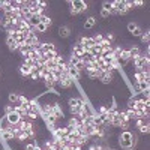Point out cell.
Masks as SVG:
<instances>
[{
  "label": "cell",
  "instance_id": "1",
  "mask_svg": "<svg viewBox=\"0 0 150 150\" xmlns=\"http://www.w3.org/2000/svg\"><path fill=\"white\" fill-rule=\"evenodd\" d=\"M137 144V135L129 132V131H123L120 135H119V146L123 149V150H129L132 147H135Z\"/></svg>",
  "mask_w": 150,
  "mask_h": 150
},
{
  "label": "cell",
  "instance_id": "2",
  "mask_svg": "<svg viewBox=\"0 0 150 150\" xmlns=\"http://www.w3.org/2000/svg\"><path fill=\"white\" fill-rule=\"evenodd\" d=\"M71 9H74V12H75V14H81V12H86L87 11V8H89V6H87V3L86 2H83V0H72V2H71Z\"/></svg>",
  "mask_w": 150,
  "mask_h": 150
},
{
  "label": "cell",
  "instance_id": "3",
  "mask_svg": "<svg viewBox=\"0 0 150 150\" xmlns=\"http://www.w3.org/2000/svg\"><path fill=\"white\" fill-rule=\"evenodd\" d=\"M112 5V9L117 11L119 15H126L128 14V9L125 6V0H114V2H111Z\"/></svg>",
  "mask_w": 150,
  "mask_h": 150
},
{
  "label": "cell",
  "instance_id": "4",
  "mask_svg": "<svg viewBox=\"0 0 150 150\" xmlns=\"http://www.w3.org/2000/svg\"><path fill=\"white\" fill-rule=\"evenodd\" d=\"M134 77H135V84L137 83H143V81H149V72H143L140 69H135V74H134Z\"/></svg>",
  "mask_w": 150,
  "mask_h": 150
},
{
  "label": "cell",
  "instance_id": "5",
  "mask_svg": "<svg viewBox=\"0 0 150 150\" xmlns=\"http://www.w3.org/2000/svg\"><path fill=\"white\" fill-rule=\"evenodd\" d=\"M128 50H129V56H131V60H132V62H134L135 59H138V57L143 54L141 48L137 47V45H134V47H131V48H128Z\"/></svg>",
  "mask_w": 150,
  "mask_h": 150
},
{
  "label": "cell",
  "instance_id": "6",
  "mask_svg": "<svg viewBox=\"0 0 150 150\" xmlns=\"http://www.w3.org/2000/svg\"><path fill=\"white\" fill-rule=\"evenodd\" d=\"M5 117H6V122H8L9 125H18V122L21 120V117L17 114L15 111H12L11 114H6Z\"/></svg>",
  "mask_w": 150,
  "mask_h": 150
},
{
  "label": "cell",
  "instance_id": "7",
  "mask_svg": "<svg viewBox=\"0 0 150 150\" xmlns=\"http://www.w3.org/2000/svg\"><path fill=\"white\" fill-rule=\"evenodd\" d=\"M57 35L62 38V39H68V38L71 36V30H69L68 26H60L57 29Z\"/></svg>",
  "mask_w": 150,
  "mask_h": 150
},
{
  "label": "cell",
  "instance_id": "8",
  "mask_svg": "<svg viewBox=\"0 0 150 150\" xmlns=\"http://www.w3.org/2000/svg\"><path fill=\"white\" fill-rule=\"evenodd\" d=\"M41 51L42 53H51V51H56V45L53 42H41Z\"/></svg>",
  "mask_w": 150,
  "mask_h": 150
},
{
  "label": "cell",
  "instance_id": "9",
  "mask_svg": "<svg viewBox=\"0 0 150 150\" xmlns=\"http://www.w3.org/2000/svg\"><path fill=\"white\" fill-rule=\"evenodd\" d=\"M68 74H69V77H71L74 81H78V80L81 78V72L75 68V66H71L69 71H68Z\"/></svg>",
  "mask_w": 150,
  "mask_h": 150
},
{
  "label": "cell",
  "instance_id": "10",
  "mask_svg": "<svg viewBox=\"0 0 150 150\" xmlns=\"http://www.w3.org/2000/svg\"><path fill=\"white\" fill-rule=\"evenodd\" d=\"M0 137H2V141H3V143L14 141V135H12L11 129H9V131H0Z\"/></svg>",
  "mask_w": 150,
  "mask_h": 150
},
{
  "label": "cell",
  "instance_id": "11",
  "mask_svg": "<svg viewBox=\"0 0 150 150\" xmlns=\"http://www.w3.org/2000/svg\"><path fill=\"white\" fill-rule=\"evenodd\" d=\"M99 81L102 84H111L112 83V72H102V75L99 77Z\"/></svg>",
  "mask_w": 150,
  "mask_h": 150
},
{
  "label": "cell",
  "instance_id": "12",
  "mask_svg": "<svg viewBox=\"0 0 150 150\" xmlns=\"http://www.w3.org/2000/svg\"><path fill=\"white\" fill-rule=\"evenodd\" d=\"M83 26H84V29H92V27H95L96 26V18L95 17H87L86 20H84V23H83Z\"/></svg>",
  "mask_w": 150,
  "mask_h": 150
},
{
  "label": "cell",
  "instance_id": "13",
  "mask_svg": "<svg viewBox=\"0 0 150 150\" xmlns=\"http://www.w3.org/2000/svg\"><path fill=\"white\" fill-rule=\"evenodd\" d=\"M20 74L23 75V78H26V77H29V75L32 74V68L27 66V65H24V63H21V66H20Z\"/></svg>",
  "mask_w": 150,
  "mask_h": 150
},
{
  "label": "cell",
  "instance_id": "14",
  "mask_svg": "<svg viewBox=\"0 0 150 150\" xmlns=\"http://www.w3.org/2000/svg\"><path fill=\"white\" fill-rule=\"evenodd\" d=\"M44 120H45V125H47V126L56 125V122H57V119H56L54 114H47V116H44Z\"/></svg>",
  "mask_w": 150,
  "mask_h": 150
},
{
  "label": "cell",
  "instance_id": "15",
  "mask_svg": "<svg viewBox=\"0 0 150 150\" xmlns=\"http://www.w3.org/2000/svg\"><path fill=\"white\" fill-rule=\"evenodd\" d=\"M53 114L56 116V119H63V111H62L60 105L59 104H54V108H53Z\"/></svg>",
  "mask_w": 150,
  "mask_h": 150
},
{
  "label": "cell",
  "instance_id": "16",
  "mask_svg": "<svg viewBox=\"0 0 150 150\" xmlns=\"http://www.w3.org/2000/svg\"><path fill=\"white\" fill-rule=\"evenodd\" d=\"M80 122H81V119H78L77 116L74 114V116H72V117L68 120V126H69V128H77Z\"/></svg>",
  "mask_w": 150,
  "mask_h": 150
},
{
  "label": "cell",
  "instance_id": "17",
  "mask_svg": "<svg viewBox=\"0 0 150 150\" xmlns=\"http://www.w3.org/2000/svg\"><path fill=\"white\" fill-rule=\"evenodd\" d=\"M41 23H42V24H45L47 27H50V26L53 24V20H51V17H50V15L44 14V15H41Z\"/></svg>",
  "mask_w": 150,
  "mask_h": 150
},
{
  "label": "cell",
  "instance_id": "18",
  "mask_svg": "<svg viewBox=\"0 0 150 150\" xmlns=\"http://www.w3.org/2000/svg\"><path fill=\"white\" fill-rule=\"evenodd\" d=\"M29 23H30V26L35 29V27L38 26V24L41 23V17H39V15H32V17H30V20H29Z\"/></svg>",
  "mask_w": 150,
  "mask_h": 150
},
{
  "label": "cell",
  "instance_id": "19",
  "mask_svg": "<svg viewBox=\"0 0 150 150\" xmlns=\"http://www.w3.org/2000/svg\"><path fill=\"white\" fill-rule=\"evenodd\" d=\"M30 50H32V48H30L29 45L23 44V45H20V47H18V50H17V51H18V53H20L21 56H24V54H27V53L30 51Z\"/></svg>",
  "mask_w": 150,
  "mask_h": 150
},
{
  "label": "cell",
  "instance_id": "20",
  "mask_svg": "<svg viewBox=\"0 0 150 150\" xmlns=\"http://www.w3.org/2000/svg\"><path fill=\"white\" fill-rule=\"evenodd\" d=\"M68 104H69V110H75L78 107V98H69Z\"/></svg>",
  "mask_w": 150,
  "mask_h": 150
},
{
  "label": "cell",
  "instance_id": "21",
  "mask_svg": "<svg viewBox=\"0 0 150 150\" xmlns=\"http://www.w3.org/2000/svg\"><path fill=\"white\" fill-rule=\"evenodd\" d=\"M150 41V30H144L143 35H141V42L143 44H149Z\"/></svg>",
  "mask_w": 150,
  "mask_h": 150
},
{
  "label": "cell",
  "instance_id": "22",
  "mask_svg": "<svg viewBox=\"0 0 150 150\" xmlns=\"http://www.w3.org/2000/svg\"><path fill=\"white\" fill-rule=\"evenodd\" d=\"M36 146H38V141L36 140H32L30 143H27L26 146H24V150H35Z\"/></svg>",
  "mask_w": 150,
  "mask_h": 150
},
{
  "label": "cell",
  "instance_id": "23",
  "mask_svg": "<svg viewBox=\"0 0 150 150\" xmlns=\"http://www.w3.org/2000/svg\"><path fill=\"white\" fill-rule=\"evenodd\" d=\"M35 30H36V32H39V33H45V32L48 30V27L45 26V24H42V23H39V24H38V26L35 27Z\"/></svg>",
  "mask_w": 150,
  "mask_h": 150
},
{
  "label": "cell",
  "instance_id": "24",
  "mask_svg": "<svg viewBox=\"0 0 150 150\" xmlns=\"http://www.w3.org/2000/svg\"><path fill=\"white\" fill-rule=\"evenodd\" d=\"M78 62H80V60H78L77 57H75L74 54H71V56H69V60H68L69 66H77V63H78Z\"/></svg>",
  "mask_w": 150,
  "mask_h": 150
},
{
  "label": "cell",
  "instance_id": "25",
  "mask_svg": "<svg viewBox=\"0 0 150 150\" xmlns=\"http://www.w3.org/2000/svg\"><path fill=\"white\" fill-rule=\"evenodd\" d=\"M8 99H9V102H12V104H18V95L17 93H9Z\"/></svg>",
  "mask_w": 150,
  "mask_h": 150
},
{
  "label": "cell",
  "instance_id": "26",
  "mask_svg": "<svg viewBox=\"0 0 150 150\" xmlns=\"http://www.w3.org/2000/svg\"><path fill=\"white\" fill-rule=\"evenodd\" d=\"M48 74H50V71H48L47 68H41V71H39V77H41V80H45V78L48 77Z\"/></svg>",
  "mask_w": 150,
  "mask_h": 150
},
{
  "label": "cell",
  "instance_id": "27",
  "mask_svg": "<svg viewBox=\"0 0 150 150\" xmlns=\"http://www.w3.org/2000/svg\"><path fill=\"white\" fill-rule=\"evenodd\" d=\"M93 38V41H95V44L96 45H99V44H101L102 41H104V36L101 35V33H98V35H95V36H92Z\"/></svg>",
  "mask_w": 150,
  "mask_h": 150
},
{
  "label": "cell",
  "instance_id": "28",
  "mask_svg": "<svg viewBox=\"0 0 150 150\" xmlns=\"http://www.w3.org/2000/svg\"><path fill=\"white\" fill-rule=\"evenodd\" d=\"M143 32H144V30H143L141 27H137V29H135L131 35H132V36H135V38H138V36H141V35H143Z\"/></svg>",
  "mask_w": 150,
  "mask_h": 150
},
{
  "label": "cell",
  "instance_id": "29",
  "mask_svg": "<svg viewBox=\"0 0 150 150\" xmlns=\"http://www.w3.org/2000/svg\"><path fill=\"white\" fill-rule=\"evenodd\" d=\"M140 132H141V134H149V132H150L149 123H146V125H143V126H140Z\"/></svg>",
  "mask_w": 150,
  "mask_h": 150
},
{
  "label": "cell",
  "instance_id": "30",
  "mask_svg": "<svg viewBox=\"0 0 150 150\" xmlns=\"http://www.w3.org/2000/svg\"><path fill=\"white\" fill-rule=\"evenodd\" d=\"M137 27H138V24H137V23H129V24H128V32L132 33Z\"/></svg>",
  "mask_w": 150,
  "mask_h": 150
},
{
  "label": "cell",
  "instance_id": "31",
  "mask_svg": "<svg viewBox=\"0 0 150 150\" xmlns=\"http://www.w3.org/2000/svg\"><path fill=\"white\" fill-rule=\"evenodd\" d=\"M128 110H135V98H131L128 101Z\"/></svg>",
  "mask_w": 150,
  "mask_h": 150
},
{
  "label": "cell",
  "instance_id": "32",
  "mask_svg": "<svg viewBox=\"0 0 150 150\" xmlns=\"http://www.w3.org/2000/svg\"><path fill=\"white\" fill-rule=\"evenodd\" d=\"M112 8V5H111V2H102V8L101 9H105V11H108L110 12V9Z\"/></svg>",
  "mask_w": 150,
  "mask_h": 150
},
{
  "label": "cell",
  "instance_id": "33",
  "mask_svg": "<svg viewBox=\"0 0 150 150\" xmlns=\"http://www.w3.org/2000/svg\"><path fill=\"white\" fill-rule=\"evenodd\" d=\"M12 111H14V105H6L5 107V116L6 114H11Z\"/></svg>",
  "mask_w": 150,
  "mask_h": 150
},
{
  "label": "cell",
  "instance_id": "34",
  "mask_svg": "<svg viewBox=\"0 0 150 150\" xmlns=\"http://www.w3.org/2000/svg\"><path fill=\"white\" fill-rule=\"evenodd\" d=\"M89 150H104V147L99 146V144H92V146L89 147Z\"/></svg>",
  "mask_w": 150,
  "mask_h": 150
},
{
  "label": "cell",
  "instance_id": "35",
  "mask_svg": "<svg viewBox=\"0 0 150 150\" xmlns=\"http://www.w3.org/2000/svg\"><path fill=\"white\" fill-rule=\"evenodd\" d=\"M104 39H107L108 42H112V41H114V35H112V33H107V36L104 38Z\"/></svg>",
  "mask_w": 150,
  "mask_h": 150
},
{
  "label": "cell",
  "instance_id": "36",
  "mask_svg": "<svg viewBox=\"0 0 150 150\" xmlns=\"http://www.w3.org/2000/svg\"><path fill=\"white\" fill-rule=\"evenodd\" d=\"M108 111V107H104V105H101V107H99V114H105V112Z\"/></svg>",
  "mask_w": 150,
  "mask_h": 150
},
{
  "label": "cell",
  "instance_id": "37",
  "mask_svg": "<svg viewBox=\"0 0 150 150\" xmlns=\"http://www.w3.org/2000/svg\"><path fill=\"white\" fill-rule=\"evenodd\" d=\"M75 68H77V69H78L80 72H83V71H84V63H83V62L80 60L78 63H77V66H75Z\"/></svg>",
  "mask_w": 150,
  "mask_h": 150
},
{
  "label": "cell",
  "instance_id": "38",
  "mask_svg": "<svg viewBox=\"0 0 150 150\" xmlns=\"http://www.w3.org/2000/svg\"><path fill=\"white\" fill-rule=\"evenodd\" d=\"M101 17H102V18H108V17H110V12L105 11V9H101Z\"/></svg>",
  "mask_w": 150,
  "mask_h": 150
},
{
  "label": "cell",
  "instance_id": "39",
  "mask_svg": "<svg viewBox=\"0 0 150 150\" xmlns=\"http://www.w3.org/2000/svg\"><path fill=\"white\" fill-rule=\"evenodd\" d=\"M135 6L141 8V6H144V2H141V0H135V2H134V8H135Z\"/></svg>",
  "mask_w": 150,
  "mask_h": 150
},
{
  "label": "cell",
  "instance_id": "40",
  "mask_svg": "<svg viewBox=\"0 0 150 150\" xmlns=\"http://www.w3.org/2000/svg\"><path fill=\"white\" fill-rule=\"evenodd\" d=\"M35 150H42V147H41V146H39V144H38V146H36V147H35Z\"/></svg>",
  "mask_w": 150,
  "mask_h": 150
},
{
  "label": "cell",
  "instance_id": "41",
  "mask_svg": "<svg viewBox=\"0 0 150 150\" xmlns=\"http://www.w3.org/2000/svg\"><path fill=\"white\" fill-rule=\"evenodd\" d=\"M129 150H135V149H134V147H132V149H129Z\"/></svg>",
  "mask_w": 150,
  "mask_h": 150
},
{
  "label": "cell",
  "instance_id": "42",
  "mask_svg": "<svg viewBox=\"0 0 150 150\" xmlns=\"http://www.w3.org/2000/svg\"><path fill=\"white\" fill-rule=\"evenodd\" d=\"M2 150H5V149H2Z\"/></svg>",
  "mask_w": 150,
  "mask_h": 150
},
{
  "label": "cell",
  "instance_id": "43",
  "mask_svg": "<svg viewBox=\"0 0 150 150\" xmlns=\"http://www.w3.org/2000/svg\"><path fill=\"white\" fill-rule=\"evenodd\" d=\"M0 20H2V18H0Z\"/></svg>",
  "mask_w": 150,
  "mask_h": 150
}]
</instances>
